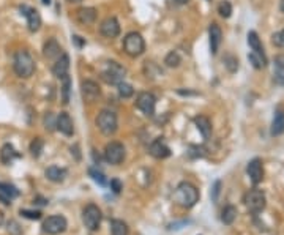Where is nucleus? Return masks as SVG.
<instances>
[{"instance_id":"obj_11","label":"nucleus","mask_w":284,"mask_h":235,"mask_svg":"<svg viewBox=\"0 0 284 235\" xmlns=\"http://www.w3.org/2000/svg\"><path fill=\"white\" fill-rule=\"evenodd\" d=\"M136 107L139 111H142L145 116L151 117L155 114V107H156L155 95L150 92H141L136 98Z\"/></svg>"},{"instance_id":"obj_42","label":"nucleus","mask_w":284,"mask_h":235,"mask_svg":"<svg viewBox=\"0 0 284 235\" xmlns=\"http://www.w3.org/2000/svg\"><path fill=\"white\" fill-rule=\"evenodd\" d=\"M8 232H11L13 235H21V227H19L16 221H10L8 223Z\"/></svg>"},{"instance_id":"obj_45","label":"nucleus","mask_w":284,"mask_h":235,"mask_svg":"<svg viewBox=\"0 0 284 235\" xmlns=\"http://www.w3.org/2000/svg\"><path fill=\"white\" fill-rule=\"evenodd\" d=\"M73 40H74L76 43H78V46H82V44H84V41H82V40H81V36H78V35H74V36H73Z\"/></svg>"},{"instance_id":"obj_10","label":"nucleus","mask_w":284,"mask_h":235,"mask_svg":"<svg viewBox=\"0 0 284 235\" xmlns=\"http://www.w3.org/2000/svg\"><path fill=\"white\" fill-rule=\"evenodd\" d=\"M81 95H82L84 103L92 104V103H95V101H98V98L101 97V88H100V85L97 84V82L92 81V79L82 81Z\"/></svg>"},{"instance_id":"obj_29","label":"nucleus","mask_w":284,"mask_h":235,"mask_svg":"<svg viewBox=\"0 0 284 235\" xmlns=\"http://www.w3.org/2000/svg\"><path fill=\"white\" fill-rule=\"evenodd\" d=\"M62 81H63V84H62V103L68 104L69 103V93H71V78L67 74Z\"/></svg>"},{"instance_id":"obj_39","label":"nucleus","mask_w":284,"mask_h":235,"mask_svg":"<svg viewBox=\"0 0 284 235\" xmlns=\"http://www.w3.org/2000/svg\"><path fill=\"white\" fill-rule=\"evenodd\" d=\"M271 43H273L276 48H284V29L276 32V34L271 36Z\"/></svg>"},{"instance_id":"obj_37","label":"nucleus","mask_w":284,"mask_h":235,"mask_svg":"<svg viewBox=\"0 0 284 235\" xmlns=\"http://www.w3.org/2000/svg\"><path fill=\"white\" fill-rule=\"evenodd\" d=\"M44 128H46L48 131H54L55 130V123H57V117H54L52 112H48L46 116H44Z\"/></svg>"},{"instance_id":"obj_3","label":"nucleus","mask_w":284,"mask_h":235,"mask_svg":"<svg viewBox=\"0 0 284 235\" xmlns=\"http://www.w3.org/2000/svg\"><path fill=\"white\" fill-rule=\"evenodd\" d=\"M123 50L130 57H139L145 50V41L139 32H130L123 38Z\"/></svg>"},{"instance_id":"obj_48","label":"nucleus","mask_w":284,"mask_h":235,"mask_svg":"<svg viewBox=\"0 0 284 235\" xmlns=\"http://www.w3.org/2000/svg\"><path fill=\"white\" fill-rule=\"evenodd\" d=\"M68 2H71V3H79V2H82V0H68Z\"/></svg>"},{"instance_id":"obj_17","label":"nucleus","mask_w":284,"mask_h":235,"mask_svg":"<svg viewBox=\"0 0 284 235\" xmlns=\"http://www.w3.org/2000/svg\"><path fill=\"white\" fill-rule=\"evenodd\" d=\"M149 153L153 158H156V160H164V158L170 156V149L167 147L166 144H164V141H161V139H156V141H153L150 144Z\"/></svg>"},{"instance_id":"obj_35","label":"nucleus","mask_w":284,"mask_h":235,"mask_svg":"<svg viewBox=\"0 0 284 235\" xmlns=\"http://www.w3.org/2000/svg\"><path fill=\"white\" fill-rule=\"evenodd\" d=\"M88 175L92 177V179L98 183L100 186H106L107 185V180H106V177H104V174H101L98 169H93V168H90L88 169Z\"/></svg>"},{"instance_id":"obj_2","label":"nucleus","mask_w":284,"mask_h":235,"mask_svg":"<svg viewBox=\"0 0 284 235\" xmlns=\"http://www.w3.org/2000/svg\"><path fill=\"white\" fill-rule=\"evenodd\" d=\"M174 198L179 205L185 207V208H191L196 205V202L199 201V191L194 185H191V183L182 182L175 189Z\"/></svg>"},{"instance_id":"obj_49","label":"nucleus","mask_w":284,"mask_h":235,"mask_svg":"<svg viewBox=\"0 0 284 235\" xmlns=\"http://www.w3.org/2000/svg\"><path fill=\"white\" fill-rule=\"evenodd\" d=\"M281 11L284 13V0H281Z\"/></svg>"},{"instance_id":"obj_32","label":"nucleus","mask_w":284,"mask_h":235,"mask_svg":"<svg viewBox=\"0 0 284 235\" xmlns=\"http://www.w3.org/2000/svg\"><path fill=\"white\" fill-rule=\"evenodd\" d=\"M180 63H182V57L179 55V52H175V50L169 52L166 55V59H164V65L167 68H177V67H180Z\"/></svg>"},{"instance_id":"obj_7","label":"nucleus","mask_w":284,"mask_h":235,"mask_svg":"<svg viewBox=\"0 0 284 235\" xmlns=\"http://www.w3.org/2000/svg\"><path fill=\"white\" fill-rule=\"evenodd\" d=\"M101 210L95 204H88L84 210H82V223L85 224L88 231H97L101 224Z\"/></svg>"},{"instance_id":"obj_20","label":"nucleus","mask_w":284,"mask_h":235,"mask_svg":"<svg viewBox=\"0 0 284 235\" xmlns=\"http://www.w3.org/2000/svg\"><path fill=\"white\" fill-rule=\"evenodd\" d=\"M62 54L63 52H62L60 44L57 43L55 40H49V41L44 43V46H43V55H44V59H48V60H57Z\"/></svg>"},{"instance_id":"obj_6","label":"nucleus","mask_w":284,"mask_h":235,"mask_svg":"<svg viewBox=\"0 0 284 235\" xmlns=\"http://www.w3.org/2000/svg\"><path fill=\"white\" fill-rule=\"evenodd\" d=\"M243 202L251 213L257 215L265 208V194L261 191V189H251V191L245 194Z\"/></svg>"},{"instance_id":"obj_19","label":"nucleus","mask_w":284,"mask_h":235,"mask_svg":"<svg viewBox=\"0 0 284 235\" xmlns=\"http://www.w3.org/2000/svg\"><path fill=\"white\" fill-rule=\"evenodd\" d=\"M19 196V189L10 183H0V202L5 205H11V201Z\"/></svg>"},{"instance_id":"obj_31","label":"nucleus","mask_w":284,"mask_h":235,"mask_svg":"<svg viewBox=\"0 0 284 235\" xmlns=\"http://www.w3.org/2000/svg\"><path fill=\"white\" fill-rule=\"evenodd\" d=\"M111 229H112V235H128V226L122 219H112Z\"/></svg>"},{"instance_id":"obj_38","label":"nucleus","mask_w":284,"mask_h":235,"mask_svg":"<svg viewBox=\"0 0 284 235\" xmlns=\"http://www.w3.org/2000/svg\"><path fill=\"white\" fill-rule=\"evenodd\" d=\"M218 13L221 15V17H224V19L231 17V15H232V5L224 0V2H221V3H219V6H218Z\"/></svg>"},{"instance_id":"obj_24","label":"nucleus","mask_w":284,"mask_h":235,"mask_svg":"<svg viewBox=\"0 0 284 235\" xmlns=\"http://www.w3.org/2000/svg\"><path fill=\"white\" fill-rule=\"evenodd\" d=\"M194 123H196V126H198V130L202 134V137H204V139L210 137V134H212V123H210V120H208L207 117H204V116H199V117L194 118Z\"/></svg>"},{"instance_id":"obj_25","label":"nucleus","mask_w":284,"mask_h":235,"mask_svg":"<svg viewBox=\"0 0 284 235\" xmlns=\"http://www.w3.org/2000/svg\"><path fill=\"white\" fill-rule=\"evenodd\" d=\"M273 79L276 84L284 85V55H276L275 57V71H273Z\"/></svg>"},{"instance_id":"obj_22","label":"nucleus","mask_w":284,"mask_h":235,"mask_svg":"<svg viewBox=\"0 0 284 235\" xmlns=\"http://www.w3.org/2000/svg\"><path fill=\"white\" fill-rule=\"evenodd\" d=\"M44 175L48 177V180L54 182V183H60L67 179L68 175V170L63 169V168H57V166H50L46 169V172H44Z\"/></svg>"},{"instance_id":"obj_14","label":"nucleus","mask_w":284,"mask_h":235,"mask_svg":"<svg viewBox=\"0 0 284 235\" xmlns=\"http://www.w3.org/2000/svg\"><path fill=\"white\" fill-rule=\"evenodd\" d=\"M246 172H248L251 182L254 183V185H259V183H261L262 179H264L262 161L259 160V158H254V160H251L248 163V166H246Z\"/></svg>"},{"instance_id":"obj_47","label":"nucleus","mask_w":284,"mask_h":235,"mask_svg":"<svg viewBox=\"0 0 284 235\" xmlns=\"http://www.w3.org/2000/svg\"><path fill=\"white\" fill-rule=\"evenodd\" d=\"M2 224H3V213L0 212V226H2Z\"/></svg>"},{"instance_id":"obj_30","label":"nucleus","mask_w":284,"mask_h":235,"mask_svg":"<svg viewBox=\"0 0 284 235\" xmlns=\"http://www.w3.org/2000/svg\"><path fill=\"white\" fill-rule=\"evenodd\" d=\"M248 60L251 62V65L254 67L256 69H262L267 65V59H265V55H261L257 52H251L248 54Z\"/></svg>"},{"instance_id":"obj_43","label":"nucleus","mask_w":284,"mask_h":235,"mask_svg":"<svg viewBox=\"0 0 284 235\" xmlns=\"http://www.w3.org/2000/svg\"><path fill=\"white\" fill-rule=\"evenodd\" d=\"M111 189L116 194H118L120 191H122V183H120V180H117V179L111 180Z\"/></svg>"},{"instance_id":"obj_44","label":"nucleus","mask_w":284,"mask_h":235,"mask_svg":"<svg viewBox=\"0 0 284 235\" xmlns=\"http://www.w3.org/2000/svg\"><path fill=\"white\" fill-rule=\"evenodd\" d=\"M33 202H35V204H41V205H44V204H48V201H46V199H41V198H36V199H35Z\"/></svg>"},{"instance_id":"obj_5","label":"nucleus","mask_w":284,"mask_h":235,"mask_svg":"<svg viewBox=\"0 0 284 235\" xmlns=\"http://www.w3.org/2000/svg\"><path fill=\"white\" fill-rule=\"evenodd\" d=\"M125 74H126V69L120 65L118 62L111 60V62H107L104 71L101 73V78H103V81L107 82V84L117 85L120 82H123Z\"/></svg>"},{"instance_id":"obj_9","label":"nucleus","mask_w":284,"mask_h":235,"mask_svg":"<svg viewBox=\"0 0 284 235\" xmlns=\"http://www.w3.org/2000/svg\"><path fill=\"white\" fill-rule=\"evenodd\" d=\"M104 160L109 163V164H114V166H117L123 160H125V147L123 144L120 142H109L104 147Z\"/></svg>"},{"instance_id":"obj_33","label":"nucleus","mask_w":284,"mask_h":235,"mask_svg":"<svg viewBox=\"0 0 284 235\" xmlns=\"http://www.w3.org/2000/svg\"><path fill=\"white\" fill-rule=\"evenodd\" d=\"M43 149H44V141L41 137H35L33 141H32V144H30V153H32V156L40 158Z\"/></svg>"},{"instance_id":"obj_27","label":"nucleus","mask_w":284,"mask_h":235,"mask_svg":"<svg viewBox=\"0 0 284 235\" xmlns=\"http://www.w3.org/2000/svg\"><path fill=\"white\" fill-rule=\"evenodd\" d=\"M248 44H250V48L252 52H257V54H261V55H265L264 54V46H262V43H261V38H259V35L256 34L254 30H251L250 34H248Z\"/></svg>"},{"instance_id":"obj_21","label":"nucleus","mask_w":284,"mask_h":235,"mask_svg":"<svg viewBox=\"0 0 284 235\" xmlns=\"http://www.w3.org/2000/svg\"><path fill=\"white\" fill-rule=\"evenodd\" d=\"M76 19L84 25L93 24L97 21V10L92 8V6H82V8L76 11Z\"/></svg>"},{"instance_id":"obj_40","label":"nucleus","mask_w":284,"mask_h":235,"mask_svg":"<svg viewBox=\"0 0 284 235\" xmlns=\"http://www.w3.org/2000/svg\"><path fill=\"white\" fill-rule=\"evenodd\" d=\"M19 213L27 219H40L41 218V212H36V210L35 212L33 210H21Z\"/></svg>"},{"instance_id":"obj_15","label":"nucleus","mask_w":284,"mask_h":235,"mask_svg":"<svg viewBox=\"0 0 284 235\" xmlns=\"http://www.w3.org/2000/svg\"><path fill=\"white\" fill-rule=\"evenodd\" d=\"M55 128L59 130L62 134H65V136H73L74 134V125H73L71 117H69V114L60 112L59 116H57Z\"/></svg>"},{"instance_id":"obj_12","label":"nucleus","mask_w":284,"mask_h":235,"mask_svg":"<svg viewBox=\"0 0 284 235\" xmlns=\"http://www.w3.org/2000/svg\"><path fill=\"white\" fill-rule=\"evenodd\" d=\"M21 15H24L25 17H27V25H29V30L30 32H38L41 27V16L40 13H38V10L32 8V6H27V5H22L21 8Z\"/></svg>"},{"instance_id":"obj_1","label":"nucleus","mask_w":284,"mask_h":235,"mask_svg":"<svg viewBox=\"0 0 284 235\" xmlns=\"http://www.w3.org/2000/svg\"><path fill=\"white\" fill-rule=\"evenodd\" d=\"M13 69L17 74V78L29 79L35 73V62L27 50H17L13 59Z\"/></svg>"},{"instance_id":"obj_28","label":"nucleus","mask_w":284,"mask_h":235,"mask_svg":"<svg viewBox=\"0 0 284 235\" xmlns=\"http://www.w3.org/2000/svg\"><path fill=\"white\" fill-rule=\"evenodd\" d=\"M237 218V208L234 205H227L224 207L223 213H221V221H223L224 224H232L234 221Z\"/></svg>"},{"instance_id":"obj_26","label":"nucleus","mask_w":284,"mask_h":235,"mask_svg":"<svg viewBox=\"0 0 284 235\" xmlns=\"http://www.w3.org/2000/svg\"><path fill=\"white\" fill-rule=\"evenodd\" d=\"M16 156H17V151L15 150V147H13L11 144H5L2 147V150H0V161H2L3 164H6V166L11 164Z\"/></svg>"},{"instance_id":"obj_16","label":"nucleus","mask_w":284,"mask_h":235,"mask_svg":"<svg viewBox=\"0 0 284 235\" xmlns=\"http://www.w3.org/2000/svg\"><path fill=\"white\" fill-rule=\"evenodd\" d=\"M208 38H210V50L212 54H218V49L221 46V41H223V32H221L218 24H210L208 27Z\"/></svg>"},{"instance_id":"obj_8","label":"nucleus","mask_w":284,"mask_h":235,"mask_svg":"<svg viewBox=\"0 0 284 235\" xmlns=\"http://www.w3.org/2000/svg\"><path fill=\"white\" fill-rule=\"evenodd\" d=\"M67 227H68L67 218L62 217V215H52L48 219H44L43 223V231L49 235H59L62 232H65Z\"/></svg>"},{"instance_id":"obj_4","label":"nucleus","mask_w":284,"mask_h":235,"mask_svg":"<svg viewBox=\"0 0 284 235\" xmlns=\"http://www.w3.org/2000/svg\"><path fill=\"white\" fill-rule=\"evenodd\" d=\"M95 123H97L98 130L103 133L104 136H112L114 133L118 130V120H117V116L116 112L112 111H101L98 114L97 120H95Z\"/></svg>"},{"instance_id":"obj_46","label":"nucleus","mask_w":284,"mask_h":235,"mask_svg":"<svg viewBox=\"0 0 284 235\" xmlns=\"http://www.w3.org/2000/svg\"><path fill=\"white\" fill-rule=\"evenodd\" d=\"M175 3H179V5H185V3H188L189 0H174Z\"/></svg>"},{"instance_id":"obj_34","label":"nucleus","mask_w":284,"mask_h":235,"mask_svg":"<svg viewBox=\"0 0 284 235\" xmlns=\"http://www.w3.org/2000/svg\"><path fill=\"white\" fill-rule=\"evenodd\" d=\"M117 90H118V95L122 98H131L133 95H134V88H133V85L126 84V82H120V84H117Z\"/></svg>"},{"instance_id":"obj_41","label":"nucleus","mask_w":284,"mask_h":235,"mask_svg":"<svg viewBox=\"0 0 284 235\" xmlns=\"http://www.w3.org/2000/svg\"><path fill=\"white\" fill-rule=\"evenodd\" d=\"M219 188H221V182H219V180H217V182L213 183V186H212V201H213V202H217V201H218Z\"/></svg>"},{"instance_id":"obj_18","label":"nucleus","mask_w":284,"mask_h":235,"mask_svg":"<svg viewBox=\"0 0 284 235\" xmlns=\"http://www.w3.org/2000/svg\"><path fill=\"white\" fill-rule=\"evenodd\" d=\"M68 69H69V57H68V54L63 52L54 63L52 74L55 76L57 79H63L68 74Z\"/></svg>"},{"instance_id":"obj_36","label":"nucleus","mask_w":284,"mask_h":235,"mask_svg":"<svg viewBox=\"0 0 284 235\" xmlns=\"http://www.w3.org/2000/svg\"><path fill=\"white\" fill-rule=\"evenodd\" d=\"M224 65L231 73H235L238 69V59L237 57H234V55H226L224 57Z\"/></svg>"},{"instance_id":"obj_50","label":"nucleus","mask_w":284,"mask_h":235,"mask_svg":"<svg viewBox=\"0 0 284 235\" xmlns=\"http://www.w3.org/2000/svg\"><path fill=\"white\" fill-rule=\"evenodd\" d=\"M43 3H44V5H49V3H50V0H43Z\"/></svg>"},{"instance_id":"obj_23","label":"nucleus","mask_w":284,"mask_h":235,"mask_svg":"<svg viewBox=\"0 0 284 235\" xmlns=\"http://www.w3.org/2000/svg\"><path fill=\"white\" fill-rule=\"evenodd\" d=\"M284 133V111L278 109L275 112V117H273V122H271V130H270V134L271 136H280Z\"/></svg>"},{"instance_id":"obj_13","label":"nucleus","mask_w":284,"mask_h":235,"mask_svg":"<svg viewBox=\"0 0 284 235\" xmlns=\"http://www.w3.org/2000/svg\"><path fill=\"white\" fill-rule=\"evenodd\" d=\"M100 32L101 35L109 38V40H112V38H117L120 35V24L116 17H106L103 22H101L100 25Z\"/></svg>"}]
</instances>
